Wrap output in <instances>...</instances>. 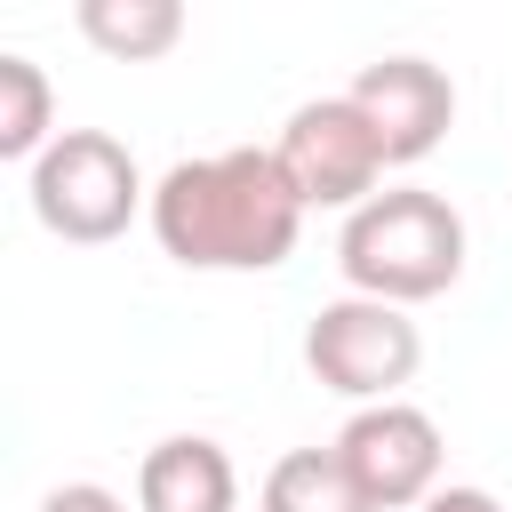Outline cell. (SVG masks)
<instances>
[{
	"mask_svg": "<svg viewBox=\"0 0 512 512\" xmlns=\"http://www.w3.org/2000/svg\"><path fill=\"white\" fill-rule=\"evenodd\" d=\"M24 184H32L40 232H56V240H72V248H104V240H120V232L136 224V208H152L136 152H128L120 136H104V128H64V136L32 160Z\"/></svg>",
	"mask_w": 512,
	"mask_h": 512,
	"instance_id": "3957f363",
	"label": "cell"
},
{
	"mask_svg": "<svg viewBox=\"0 0 512 512\" xmlns=\"http://www.w3.org/2000/svg\"><path fill=\"white\" fill-rule=\"evenodd\" d=\"M344 456V472L360 480V496L376 512H416L440 496V424L416 408V400H376V408H352V424L328 440Z\"/></svg>",
	"mask_w": 512,
	"mask_h": 512,
	"instance_id": "8992f818",
	"label": "cell"
},
{
	"mask_svg": "<svg viewBox=\"0 0 512 512\" xmlns=\"http://www.w3.org/2000/svg\"><path fill=\"white\" fill-rule=\"evenodd\" d=\"M344 96L368 112V128L384 136V160L392 168L432 160L448 144V128H456V80L432 56H376V64H360V80Z\"/></svg>",
	"mask_w": 512,
	"mask_h": 512,
	"instance_id": "52a82bcc",
	"label": "cell"
},
{
	"mask_svg": "<svg viewBox=\"0 0 512 512\" xmlns=\"http://www.w3.org/2000/svg\"><path fill=\"white\" fill-rule=\"evenodd\" d=\"M336 264H344L352 296H376V304H400V312L432 304L464 280V216L424 184H384L368 208L344 216Z\"/></svg>",
	"mask_w": 512,
	"mask_h": 512,
	"instance_id": "7a4b0ae2",
	"label": "cell"
},
{
	"mask_svg": "<svg viewBox=\"0 0 512 512\" xmlns=\"http://www.w3.org/2000/svg\"><path fill=\"white\" fill-rule=\"evenodd\" d=\"M40 512H128L104 480H64V488H48L40 496Z\"/></svg>",
	"mask_w": 512,
	"mask_h": 512,
	"instance_id": "7c38bea8",
	"label": "cell"
},
{
	"mask_svg": "<svg viewBox=\"0 0 512 512\" xmlns=\"http://www.w3.org/2000/svg\"><path fill=\"white\" fill-rule=\"evenodd\" d=\"M416 512H504V504H496L488 488H440V496H432V504H416Z\"/></svg>",
	"mask_w": 512,
	"mask_h": 512,
	"instance_id": "4fadbf2b",
	"label": "cell"
},
{
	"mask_svg": "<svg viewBox=\"0 0 512 512\" xmlns=\"http://www.w3.org/2000/svg\"><path fill=\"white\" fill-rule=\"evenodd\" d=\"M56 96H48V72L32 56H0V160H40L56 144Z\"/></svg>",
	"mask_w": 512,
	"mask_h": 512,
	"instance_id": "8fae6325",
	"label": "cell"
},
{
	"mask_svg": "<svg viewBox=\"0 0 512 512\" xmlns=\"http://www.w3.org/2000/svg\"><path fill=\"white\" fill-rule=\"evenodd\" d=\"M272 160H280V176L296 184V200L304 208H368L376 200V184H384V136L368 128V112L352 104V96H312V104H296L288 112V128H280V144H272Z\"/></svg>",
	"mask_w": 512,
	"mask_h": 512,
	"instance_id": "5b68a950",
	"label": "cell"
},
{
	"mask_svg": "<svg viewBox=\"0 0 512 512\" xmlns=\"http://www.w3.org/2000/svg\"><path fill=\"white\" fill-rule=\"evenodd\" d=\"M304 368H312L328 392L376 408V400H400V384L424 368V336H416V320H408L400 304L336 296V304H320L312 328H304Z\"/></svg>",
	"mask_w": 512,
	"mask_h": 512,
	"instance_id": "277c9868",
	"label": "cell"
},
{
	"mask_svg": "<svg viewBox=\"0 0 512 512\" xmlns=\"http://www.w3.org/2000/svg\"><path fill=\"white\" fill-rule=\"evenodd\" d=\"M136 512H240V472L208 432H168L136 464Z\"/></svg>",
	"mask_w": 512,
	"mask_h": 512,
	"instance_id": "ba28073f",
	"label": "cell"
},
{
	"mask_svg": "<svg viewBox=\"0 0 512 512\" xmlns=\"http://www.w3.org/2000/svg\"><path fill=\"white\" fill-rule=\"evenodd\" d=\"M144 216L160 256H176L184 272H272L296 256V232H304V200L264 144L176 160L152 184Z\"/></svg>",
	"mask_w": 512,
	"mask_h": 512,
	"instance_id": "6da1fadb",
	"label": "cell"
},
{
	"mask_svg": "<svg viewBox=\"0 0 512 512\" xmlns=\"http://www.w3.org/2000/svg\"><path fill=\"white\" fill-rule=\"evenodd\" d=\"M80 32L112 64H152L184 40V8L176 0H80Z\"/></svg>",
	"mask_w": 512,
	"mask_h": 512,
	"instance_id": "30bf717a",
	"label": "cell"
},
{
	"mask_svg": "<svg viewBox=\"0 0 512 512\" xmlns=\"http://www.w3.org/2000/svg\"><path fill=\"white\" fill-rule=\"evenodd\" d=\"M256 512H376V504L360 496V480L344 472L336 448H288V456L264 472Z\"/></svg>",
	"mask_w": 512,
	"mask_h": 512,
	"instance_id": "9c48e42d",
	"label": "cell"
}]
</instances>
